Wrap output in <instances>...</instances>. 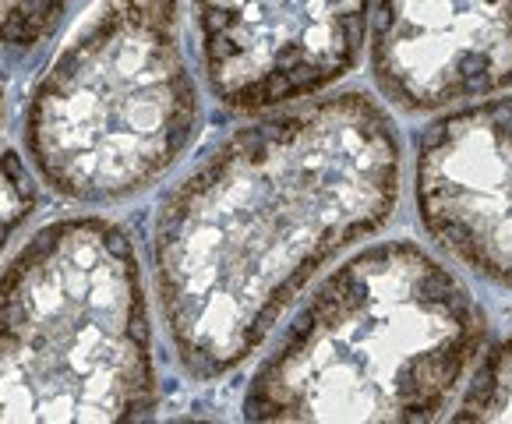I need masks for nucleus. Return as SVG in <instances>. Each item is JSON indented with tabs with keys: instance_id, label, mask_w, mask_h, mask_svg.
I'll return each instance as SVG.
<instances>
[{
	"instance_id": "f257e3e1",
	"label": "nucleus",
	"mask_w": 512,
	"mask_h": 424,
	"mask_svg": "<svg viewBox=\"0 0 512 424\" xmlns=\"http://www.w3.org/2000/svg\"><path fill=\"white\" fill-rule=\"evenodd\" d=\"M403 142L361 89L255 114L177 177L152 220V301L191 382L248 364L332 258L400 205Z\"/></svg>"
},
{
	"instance_id": "f03ea898",
	"label": "nucleus",
	"mask_w": 512,
	"mask_h": 424,
	"mask_svg": "<svg viewBox=\"0 0 512 424\" xmlns=\"http://www.w3.org/2000/svg\"><path fill=\"white\" fill-rule=\"evenodd\" d=\"M488 311L417 241L332 269L244 389L248 421H438L488 350Z\"/></svg>"
},
{
	"instance_id": "7ed1b4c3",
	"label": "nucleus",
	"mask_w": 512,
	"mask_h": 424,
	"mask_svg": "<svg viewBox=\"0 0 512 424\" xmlns=\"http://www.w3.org/2000/svg\"><path fill=\"white\" fill-rule=\"evenodd\" d=\"M159 407L152 297L110 216H61L0 269V421H142Z\"/></svg>"
},
{
	"instance_id": "20e7f679",
	"label": "nucleus",
	"mask_w": 512,
	"mask_h": 424,
	"mask_svg": "<svg viewBox=\"0 0 512 424\" xmlns=\"http://www.w3.org/2000/svg\"><path fill=\"white\" fill-rule=\"evenodd\" d=\"M198 128L184 0H92L25 99L22 156L53 195L113 205L156 188Z\"/></svg>"
},
{
	"instance_id": "39448f33",
	"label": "nucleus",
	"mask_w": 512,
	"mask_h": 424,
	"mask_svg": "<svg viewBox=\"0 0 512 424\" xmlns=\"http://www.w3.org/2000/svg\"><path fill=\"white\" fill-rule=\"evenodd\" d=\"M375 0H191L209 96L234 117L322 96L361 64Z\"/></svg>"
},
{
	"instance_id": "423d86ee",
	"label": "nucleus",
	"mask_w": 512,
	"mask_h": 424,
	"mask_svg": "<svg viewBox=\"0 0 512 424\" xmlns=\"http://www.w3.org/2000/svg\"><path fill=\"white\" fill-rule=\"evenodd\" d=\"M414 209L445 255L512 290V96L449 106L417 135Z\"/></svg>"
},
{
	"instance_id": "0eeeda50",
	"label": "nucleus",
	"mask_w": 512,
	"mask_h": 424,
	"mask_svg": "<svg viewBox=\"0 0 512 424\" xmlns=\"http://www.w3.org/2000/svg\"><path fill=\"white\" fill-rule=\"evenodd\" d=\"M371 78L403 114L509 89L512 0H378Z\"/></svg>"
},
{
	"instance_id": "6e6552de",
	"label": "nucleus",
	"mask_w": 512,
	"mask_h": 424,
	"mask_svg": "<svg viewBox=\"0 0 512 424\" xmlns=\"http://www.w3.org/2000/svg\"><path fill=\"white\" fill-rule=\"evenodd\" d=\"M456 421H512V336L484 350L456 407Z\"/></svg>"
},
{
	"instance_id": "1a4fd4ad",
	"label": "nucleus",
	"mask_w": 512,
	"mask_h": 424,
	"mask_svg": "<svg viewBox=\"0 0 512 424\" xmlns=\"http://www.w3.org/2000/svg\"><path fill=\"white\" fill-rule=\"evenodd\" d=\"M75 0H0V53L25 61L64 22Z\"/></svg>"
},
{
	"instance_id": "9d476101",
	"label": "nucleus",
	"mask_w": 512,
	"mask_h": 424,
	"mask_svg": "<svg viewBox=\"0 0 512 424\" xmlns=\"http://www.w3.org/2000/svg\"><path fill=\"white\" fill-rule=\"evenodd\" d=\"M39 209V184L22 152H0V255Z\"/></svg>"
},
{
	"instance_id": "9b49d317",
	"label": "nucleus",
	"mask_w": 512,
	"mask_h": 424,
	"mask_svg": "<svg viewBox=\"0 0 512 424\" xmlns=\"http://www.w3.org/2000/svg\"><path fill=\"white\" fill-rule=\"evenodd\" d=\"M4 121H8V85H4V75H0V131H4Z\"/></svg>"
}]
</instances>
